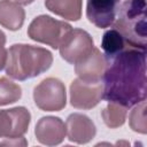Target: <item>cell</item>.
Listing matches in <instances>:
<instances>
[{"instance_id": "obj_12", "label": "cell", "mask_w": 147, "mask_h": 147, "mask_svg": "<svg viewBox=\"0 0 147 147\" xmlns=\"http://www.w3.org/2000/svg\"><path fill=\"white\" fill-rule=\"evenodd\" d=\"M65 129L69 140L76 144H86L91 141L96 133L92 119L78 113L69 115L65 122Z\"/></svg>"}, {"instance_id": "obj_9", "label": "cell", "mask_w": 147, "mask_h": 147, "mask_svg": "<svg viewBox=\"0 0 147 147\" xmlns=\"http://www.w3.org/2000/svg\"><path fill=\"white\" fill-rule=\"evenodd\" d=\"M118 7L119 0H87V20L96 28H108L116 20Z\"/></svg>"}, {"instance_id": "obj_8", "label": "cell", "mask_w": 147, "mask_h": 147, "mask_svg": "<svg viewBox=\"0 0 147 147\" xmlns=\"http://www.w3.org/2000/svg\"><path fill=\"white\" fill-rule=\"evenodd\" d=\"M31 121L30 111L24 107L0 110V138H18L28 131Z\"/></svg>"}, {"instance_id": "obj_7", "label": "cell", "mask_w": 147, "mask_h": 147, "mask_svg": "<svg viewBox=\"0 0 147 147\" xmlns=\"http://www.w3.org/2000/svg\"><path fill=\"white\" fill-rule=\"evenodd\" d=\"M103 94L101 82H85L80 78L74 79L70 85V103L77 109H91L95 107Z\"/></svg>"}, {"instance_id": "obj_14", "label": "cell", "mask_w": 147, "mask_h": 147, "mask_svg": "<svg viewBox=\"0 0 147 147\" xmlns=\"http://www.w3.org/2000/svg\"><path fill=\"white\" fill-rule=\"evenodd\" d=\"M83 0H45L46 8L69 21H78L82 16Z\"/></svg>"}, {"instance_id": "obj_4", "label": "cell", "mask_w": 147, "mask_h": 147, "mask_svg": "<svg viewBox=\"0 0 147 147\" xmlns=\"http://www.w3.org/2000/svg\"><path fill=\"white\" fill-rule=\"evenodd\" d=\"M71 30V25L63 21L55 20L48 15H40L30 23L28 36L34 41L46 44L56 49Z\"/></svg>"}, {"instance_id": "obj_11", "label": "cell", "mask_w": 147, "mask_h": 147, "mask_svg": "<svg viewBox=\"0 0 147 147\" xmlns=\"http://www.w3.org/2000/svg\"><path fill=\"white\" fill-rule=\"evenodd\" d=\"M34 134L40 144L47 146H55L61 144L67 134L65 124L59 117H41L36 125Z\"/></svg>"}, {"instance_id": "obj_1", "label": "cell", "mask_w": 147, "mask_h": 147, "mask_svg": "<svg viewBox=\"0 0 147 147\" xmlns=\"http://www.w3.org/2000/svg\"><path fill=\"white\" fill-rule=\"evenodd\" d=\"M102 99L125 108L146 99V49L127 47L107 61Z\"/></svg>"}, {"instance_id": "obj_18", "label": "cell", "mask_w": 147, "mask_h": 147, "mask_svg": "<svg viewBox=\"0 0 147 147\" xmlns=\"http://www.w3.org/2000/svg\"><path fill=\"white\" fill-rule=\"evenodd\" d=\"M130 127L138 133L145 134L147 132V124H146V101H141L136 105L133 110L129 117Z\"/></svg>"}, {"instance_id": "obj_20", "label": "cell", "mask_w": 147, "mask_h": 147, "mask_svg": "<svg viewBox=\"0 0 147 147\" xmlns=\"http://www.w3.org/2000/svg\"><path fill=\"white\" fill-rule=\"evenodd\" d=\"M17 3H20V5H30V3H32L34 0H15Z\"/></svg>"}, {"instance_id": "obj_15", "label": "cell", "mask_w": 147, "mask_h": 147, "mask_svg": "<svg viewBox=\"0 0 147 147\" xmlns=\"http://www.w3.org/2000/svg\"><path fill=\"white\" fill-rule=\"evenodd\" d=\"M101 47L105 52V57L107 61L114 59L116 55H118L119 53H122L124 49H126L129 46V44L125 41L124 37L116 30V29H110L107 30L102 37V41H101Z\"/></svg>"}, {"instance_id": "obj_6", "label": "cell", "mask_w": 147, "mask_h": 147, "mask_svg": "<svg viewBox=\"0 0 147 147\" xmlns=\"http://www.w3.org/2000/svg\"><path fill=\"white\" fill-rule=\"evenodd\" d=\"M93 39L88 32L82 29H72L60 45V55L71 64L85 59L93 49Z\"/></svg>"}, {"instance_id": "obj_17", "label": "cell", "mask_w": 147, "mask_h": 147, "mask_svg": "<svg viewBox=\"0 0 147 147\" xmlns=\"http://www.w3.org/2000/svg\"><path fill=\"white\" fill-rule=\"evenodd\" d=\"M22 96V88L18 84L6 77L0 78V106H6L18 101Z\"/></svg>"}, {"instance_id": "obj_2", "label": "cell", "mask_w": 147, "mask_h": 147, "mask_svg": "<svg viewBox=\"0 0 147 147\" xmlns=\"http://www.w3.org/2000/svg\"><path fill=\"white\" fill-rule=\"evenodd\" d=\"M53 63L52 53L42 47L14 44L7 51L6 74L17 80H26L47 71Z\"/></svg>"}, {"instance_id": "obj_13", "label": "cell", "mask_w": 147, "mask_h": 147, "mask_svg": "<svg viewBox=\"0 0 147 147\" xmlns=\"http://www.w3.org/2000/svg\"><path fill=\"white\" fill-rule=\"evenodd\" d=\"M25 18V11L20 3L13 0H0V25L17 31L22 28Z\"/></svg>"}, {"instance_id": "obj_10", "label": "cell", "mask_w": 147, "mask_h": 147, "mask_svg": "<svg viewBox=\"0 0 147 147\" xmlns=\"http://www.w3.org/2000/svg\"><path fill=\"white\" fill-rule=\"evenodd\" d=\"M107 60L99 48L93 47L92 52L75 64V71L78 78L85 82H101L107 68Z\"/></svg>"}, {"instance_id": "obj_16", "label": "cell", "mask_w": 147, "mask_h": 147, "mask_svg": "<svg viewBox=\"0 0 147 147\" xmlns=\"http://www.w3.org/2000/svg\"><path fill=\"white\" fill-rule=\"evenodd\" d=\"M105 124L110 129H116L124 124L126 119V108L114 102H109L108 106L101 111Z\"/></svg>"}, {"instance_id": "obj_5", "label": "cell", "mask_w": 147, "mask_h": 147, "mask_svg": "<svg viewBox=\"0 0 147 147\" xmlns=\"http://www.w3.org/2000/svg\"><path fill=\"white\" fill-rule=\"evenodd\" d=\"M33 100L44 111H60L67 103L65 86L57 78H46L34 87Z\"/></svg>"}, {"instance_id": "obj_3", "label": "cell", "mask_w": 147, "mask_h": 147, "mask_svg": "<svg viewBox=\"0 0 147 147\" xmlns=\"http://www.w3.org/2000/svg\"><path fill=\"white\" fill-rule=\"evenodd\" d=\"M146 0H124L113 23L129 46L146 49Z\"/></svg>"}, {"instance_id": "obj_19", "label": "cell", "mask_w": 147, "mask_h": 147, "mask_svg": "<svg viewBox=\"0 0 147 147\" xmlns=\"http://www.w3.org/2000/svg\"><path fill=\"white\" fill-rule=\"evenodd\" d=\"M6 34L0 30V70L6 65L7 61V49H6Z\"/></svg>"}]
</instances>
